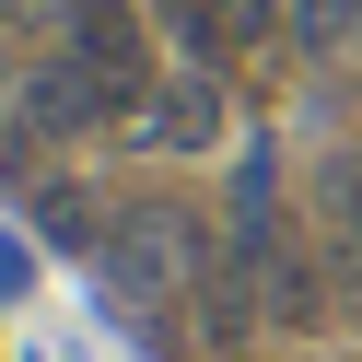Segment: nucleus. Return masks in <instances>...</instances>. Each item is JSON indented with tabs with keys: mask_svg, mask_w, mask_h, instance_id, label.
Instances as JSON below:
<instances>
[{
	"mask_svg": "<svg viewBox=\"0 0 362 362\" xmlns=\"http://www.w3.org/2000/svg\"><path fill=\"white\" fill-rule=\"evenodd\" d=\"M152 35H164V24H152L141 0H59V47L94 71V94L117 105V117H141L152 82L175 71V59H152Z\"/></svg>",
	"mask_w": 362,
	"mask_h": 362,
	"instance_id": "nucleus-1",
	"label": "nucleus"
},
{
	"mask_svg": "<svg viewBox=\"0 0 362 362\" xmlns=\"http://www.w3.org/2000/svg\"><path fill=\"white\" fill-rule=\"evenodd\" d=\"M24 12H47V0H0V24H24Z\"/></svg>",
	"mask_w": 362,
	"mask_h": 362,
	"instance_id": "nucleus-8",
	"label": "nucleus"
},
{
	"mask_svg": "<svg viewBox=\"0 0 362 362\" xmlns=\"http://www.w3.org/2000/svg\"><path fill=\"white\" fill-rule=\"evenodd\" d=\"M24 292H35V234L0 222V304H24Z\"/></svg>",
	"mask_w": 362,
	"mask_h": 362,
	"instance_id": "nucleus-7",
	"label": "nucleus"
},
{
	"mask_svg": "<svg viewBox=\"0 0 362 362\" xmlns=\"http://www.w3.org/2000/svg\"><path fill=\"white\" fill-rule=\"evenodd\" d=\"M24 211H35V234H47V245H71L82 269L105 257V222H117V211H105V199H82L71 175H35V187H24Z\"/></svg>",
	"mask_w": 362,
	"mask_h": 362,
	"instance_id": "nucleus-5",
	"label": "nucleus"
},
{
	"mask_svg": "<svg viewBox=\"0 0 362 362\" xmlns=\"http://www.w3.org/2000/svg\"><path fill=\"white\" fill-rule=\"evenodd\" d=\"M281 35L304 59H339V47H362V0H281Z\"/></svg>",
	"mask_w": 362,
	"mask_h": 362,
	"instance_id": "nucleus-6",
	"label": "nucleus"
},
{
	"mask_svg": "<svg viewBox=\"0 0 362 362\" xmlns=\"http://www.w3.org/2000/svg\"><path fill=\"white\" fill-rule=\"evenodd\" d=\"M315 257H327L339 304H362V141H339L315 164Z\"/></svg>",
	"mask_w": 362,
	"mask_h": 362,
	"instance_id": "nucleus-4",
	"label": "nucleus"
},
{
	"mask_svg": "<svg viewBox=\"0 0 362 362\" xmlns=\"http://www.w3.org/2000/svg\"><path fill=\"white\" fill-rule=\"evenodd\" d=\"M12 117H35V141H94V129H129L117 105L94 94V71H82L71 47H47V59L24 71V94H12Z\"/></svg>",
	"mask_w": 362,
	"mask_h": 362,
	"instance_id": "nucleus-3",
	"label": "nucleus"
},
{
	"mask_svg": "<svg viewBox=\"0 0 362 362\" xmlns=\"http://www.w3.org/2000/svg\"><path fill=\"white\" fill-rule=\"evenodd\" d=\"M129 129H141L152 152H211L222 129H234V94H222V71H199V59H175V71L152 82V105H141Z\"/></svg>",
	"mask_w": 362,
	"mask_h": 362,
	"instance_id": "nucleus-2",
	"label": "nucleus"
}]
</instances>
